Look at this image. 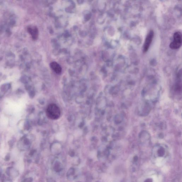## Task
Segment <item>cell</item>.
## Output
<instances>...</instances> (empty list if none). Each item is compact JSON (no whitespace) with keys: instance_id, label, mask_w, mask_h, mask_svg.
<instances>
[{"instance_id":"obj_1","label":"cell","mask_w":182,"mask_h":182,"mask_svg":"<svg viewBox=\"0 0 182 182\" xmlns=\"http://www.w3.org/2000/svg\"><path fill=\"white\" fill-rule=\"evenodd\" d=\"M46 114L48 118L51 119L57 120L61 115L60 109L55 104H51L48 106L46 109Z\"/></svg>"},{"instance_id":"obj_2","label":"cell","mask_w":182,"mask_h":182,"mask_svg":"<svg viewBox=\"0 0 182 182\" xmlns=\"http://www.w3.org/2000/svg\"><path fill=\"white\" fill-rule=\"evenodd\" d=\"M173 41L171 43L169 46L172 50L179 49L182 44L181 33V32H176L174 33Z\"/></svg>"},{"instance_id":"obj_3","label":"cell","mask_w":182,"mask_h":182,"mask_svg":"<svg viewBox=\"0 0 182 182\" xmlns=\"http://www.w3.org/2000/svg\"><path fill=\"white\" fill-rule=\"evenodd\" d=\"M154 36V33L153 30H150L146 36L144 45V51L146 53L148 51L150 44L153 40Z\"/></svg>"},{"instance_id":"obj_4","label":"cell","mask_w":182,"mask_h":182,"mask_svg":"<svg viewBox=\"0 0 182 182\" xmlns=\"http://www.w3.org/2000/svg\"><path fill=\"white\" fill-rule=\"evenodd\" d=\"M28 32L30 34L33 40H36L38 38V31L35 26H31L27 28Z\"/></svg>"},{"instance_id":"obj_5","label":"cell","mask_w":182,"mask_h":182,"mask_svg":"<svg viewBox=\"0 0 182 182\" xmlns=\"http://www.w3.org/2000/svg\"><path fill=\"white\" fill-rule=\"evenodd\" d=\"M50 67L55 73L59 74L62 72V68L60 65L56 62H53L50 64Z\"/></svg>"}]
</instances>
